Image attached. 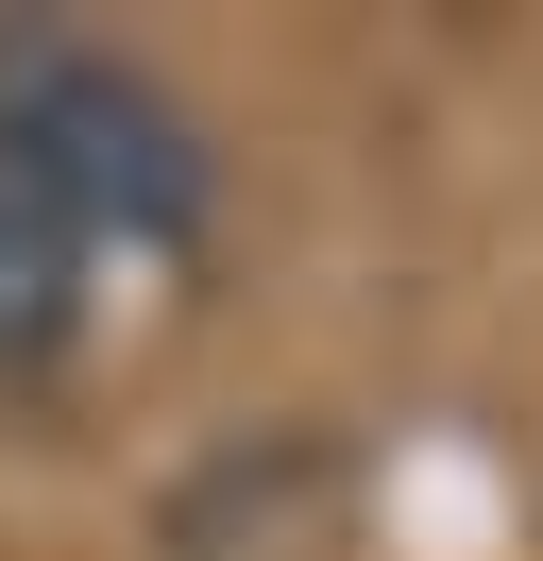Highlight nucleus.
<instances>
[{
	"label": "nucleus",
	"mask_w": 543,
	"mask_h": 561,
	"mask_svg": "<svg viewBox=\"0 0 543 561\" xmlns=\"http://www.w3.org/2000/svg\"><path fill=\"white\" fill-rule=\"evenodd\" d=\"M221 255V153L136 51L18 18L0 35V391L85 409L102 357L170 323Z\"/></svg>",
	"instance_id": "nucleus-1"
}]
</instances>
